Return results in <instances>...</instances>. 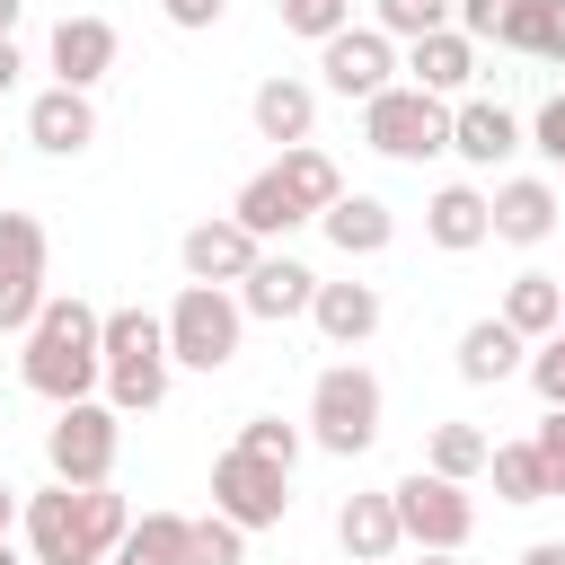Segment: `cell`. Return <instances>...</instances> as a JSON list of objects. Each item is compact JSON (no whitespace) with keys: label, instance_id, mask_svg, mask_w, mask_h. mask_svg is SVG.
<instances>
[{"label":"cell","instance_id":"obj_1","mask_svg":"<svg viewBox=\"0 0 565 565\" xmlns=\"http://www.w3.org/2000/svg\"><path fill=\"white\" fill-rule=\"evenodd\" d=\"M106 309H88L79 291H53L35 309V327L18 335V380L44 397V406H79V397H106Z\"/></svg>","mask_w":565,"mask_h":565},{"label":"cell","instance_id":"obj_2","mask_svg":"<svg viewBox=\"0 0 565 565\" xmlns=\"http://www.w3.org/2000/svg\"><path fill=\"white\" fill-rule=\"evenodd\" d=\"M106 406L115 415H150L159 397H168V380H177V362H168V318L159 309H106Z\"/></svg>","mask_w":565,"mask_h":565},{"label":"cell","instance_id":"obj_3","mask_svg":"<svg viewBox=\"0 0 565 565\" xmlns=\"http://www.w3.org/2000/svg\"><path fill=\"white\" fill-rule=\"evenodd\" d=\"M380 415H388L380 371H362V362H327V371L309 380V441H318L327 459H362V450L380 441Z\"/></svg>","mask_w":565,"mask_h":565},{"label":"cell","instance_id":"obj_4","mask_svg":"<svg viewBox=\"0 0 565 565\" xmlns=\"http://www.w3.org/2000/svg\"><path fill=\"white\" fill-rule=\"evenodd\" d=\"M159 318H168V362H177V371H230L238 344H247V309H238V291H221V282H185Z\"/></svg>","mask_w":565,"mask_h":565},{"label":"cell","instance_id":"obj_5","mask_svg":"<svg viewBox=\"0 0 565 565\" xmlns=\"http://www.w3.org/2000/svg\"><path fill=\"white\" fill-rule=\"evenodd\" d=\"M362 141H371L380 159H397V168H424V159L450 150V97L397 79V88H380V97L362 106Z\"/></svg>","mask_w":565,"mask_h":565},{"label":"cell","instance_id":"obj_6","mask_svg":"<svg viewBox=\"0 0 565 565\" xmlns=\"http://www.w3.org/2000/svg\"><path fill=\"white\" fill-rule=\"evenodd\" d=\"M115 459H124V415H115L106 397L53 406V424H44V468H53V486H115Z\"/></svg>","mask_w":565,"mask_h":565},{"label":"cell","instance_id":"obj_7","mask_svg":"<svg viewBox=\"0 0 565 565\" xmlns=\"http://www.w3.org/2000/svg\"><path fill=\"white\" fill-rule=\"evenodd\" d=\"M388 494H397V530H406V547H424V556H459V547L477 539V494H468V486H450V477H433V468H406Z\"/></svg>","mask_w":565,"mask_h":565},{"label":"cell","instance_id":"obj_8","mask_svg":"<svg viewBox=\"0 0 565 565\" xmlns=\"http://www.w3.org/2000/svg\"><path fill=\"white\" fill-rule=\"evenodd\" d=\"M397 71H406V53H397V35H380V26H344V35L318 44V88L344 97V106H371L380 88H397Z\"/></svg>","mask_w":565,"mask_h":565},{"label":"cell","instance_id":"obj_9","mask_svg":"<svg viewBox=\"0 0 565 565\" xmlns=\"http://www.w3.org/2000/svg\"><path fill=\"white\" fill-rule=\"evenodd\" d=\"M212 512L221 521H238V530H274L282 512H291V468H274V459H256V450H221L212 459Z\"/></svg>","mask_w":565,"mask_h":565},{"label":"cell","instance_id":"obj_10","mask_svg":"<svg viewBox=\"0 0 565 565\" xmlns=\"http://www.w3.org/2000/svg\"><path fill=\"white\" fill-rule=\"evenodd\" d=\"M44 221L35 212H0V335H26L35 309L53 300L44 291Z\"/></svg>","mask_w":565,"mask_h":565},{"label":"cell","instance_id":"obj_11","mask_svg":"<svg viewBox=\"0 0 565 565\" xmlns=\"http://www.w3.org/2000/svg\"><path fill=\"white\" fill-rule=\"evenodd\" d=\"M256 256H265V247H256V238H247L230 212H221V221H194V230L177 238V265H185V282H221V291H238V282L256 274Z\"/></svg>","mask_w":565,"mask_h":565},{"label":"cell","instance_id":"obj_12","mask_svg":"<svg viewBox=\"0 0 565 565\" xmlns=\"http://www.w3.org/2000/svg\"><path fill=\"white\" fill-rule=\"evenodd\" d=\"M115 26L106 18H53V35H44V71H53V88H97L106 71H115Z\"/></svg>","mask_w":565,"mask_h":565},{"label":"cell","instance_id":"obj_13","mask_svg":"<svg viewBox=\"0 0 565 565\" xmlns=\"http://www.w3.org/2000/svg\"><path fill=\"white\" fill-rule=\"evenodd\" d=\"M450 150H459L468 168H503L512 150H530V124H521L503 97H459V106H450Z\"/></svg>","mask_w":565,"mask_h":565},{"label":"cell","instance_id":"obj_14","mask_svg":"<svg viewBox=\"0 0 565 565\" xmlns=\"http://www.w3.org/2000/svg\"><path fill=\"white\" fill-rule=\"evenodd\" d=\"M247 124H256V141H274V150H300V141L318 132V79H291V71L256 79V97H247Z\"/></svg>","mask_w":565,"mask_h":565},{"label":"cell","instance_id":"obj_15","mask_svg":"<svg viewBox=\"0 0 565 565\" xmlns=\"http://www.w3.org/2000/svg\"><path fill=\"white\" fill-rule=\"evenodd\" d=\"M309 300H318V274H309L300 256H282V247H265V256H256V274L238 282V309H247V318H265V327L309 318Z\"/></svg>","mask_w":565,"mask_h":565},{"label":"cell","instance_id":"obj_16","mask_svg":"<svg viewBox=\"0 0 565 565\" xmlns=\"http://www.w3.org/2000/svg\"><path fill=\"white\" fill-rule=\"evenodd\" d=\"M450 362H459V380H468V388H503V380H521V371H530V335H512V327L486 309V318H468V327H459Z\"/></svg>","mask_w":565,"mask_h":565},{"label":"cell","instance_id":"obj_17","mask_svg":"<svg viewBox=\"0 0 565 565\" xmlns=\"http://www.w3.org/2000/svg\"><path fill=\"white\" fill-rule=\"evenodd\" d=\"M26 141H35L44 159H79V150L97 141L88 88H35V97H26Z\"/></svg>","mask_w":565,"mask_h":565},{"label":"cell","instance_id":"obj_18","mask_svg":"<svg viewBox=\"0 0 565 565\" xmlns=\"http://www.w3.org/2000/svg\"><path fill=\"white\" fill-rule=\"evenodd\" d=\"M380 318H388L380 282H318V300H309V327H318L335 353H362V344L380 335Z\"/></svg>","mask_w":565,"mask_h":565},{"label":"cell","instance_id":"obj_19","mask_svg":"<svg viewBox=\"0 0 565 565\" xmlns=\"http://www.w3.org/2000/svg\"><path fill=\"white\" fill-rule=\"evenodd\" d=\"M230 221H238L256 247H282L291 230H309V212H300V194L282 185V168H256V177L230 194Z\"/></svg>","mask_w":565,"mask_h":565},{"label":"cell","instance_id":"obj_20","mask_svg":"<svg viewBox=\"0 0 565 565\" xmlns=\"http://www.w3.org/2000/svg\"><path fill=\"white\" fill-rule=\"evenodd\" d=\"M424 238H433L441 256L486 247V238H494V194H486V185H433V203H424Z\"/></svg>","mask_w":565,"mask_h":565},{"label":"cell","instance_id":"obj_21","mask_svg":"<svg viewBox=\"0 0 565 565\" xmlns=\"http://www.w3.org/2000/svg\"><path fill=\"white\" fill-rule=\"evenodd\" d=\"M18 530H26L35 565H79V486H35L26 512H18Z\"/></svg>","mask_w":565,"mask_h":565},{"label":"cell","instance_id":"obj_22","mask_svg":"<svg viewBox=\"0 0 565 565\" xmlns=\"http://www.w3.org/2000/svg\"><path fill=\"white\" fill-rule=\"evenodd\" d=\"M486 194H494V238L503 247H547L556 238V185L547 177H503Z\"/></svg>","mask_w":565,"mask_h":565},{"label":"cell","instance_id":"obj_23","mask_svg":"<svg viewBox=\"0 0 565 565\" xmlns=\"http://www.w3.org/2000/svg\"><path fill=\"white\" fill-rule=\"evenodd\" d=\"M318 230H327V247H335L344 265H371V256H388L397 212H388L380 194H353V185H344V203H335V212H318Z\"/></svg>","mask_w":565,"mask_h":565},{"label":"cell","instance_id":"obj_24","mask_svg":"<svg viewBox=\"0 0 565 565\" xmlns=\"http://www.w3.org/2000/svg\"><path fill=\"white\" fill-rule=\"evenodd\" d=\"M335 547H344L353 565H388V556L406 547L397 494H344V503H335Z\"/></svg>","mask_w":565,"mask_h":565},{"label":"cell","instance_id":"obj_25","mask_svg":"<svg viewBox=\"0 0 565 565\" xmlns=\"http://www.w3.org/2000/svg\"><path fill=\"white\" fill-rule=\"evenodd\" d=\"M406 79L459 106V97H468V79H477V44H468L459 26H433V35H415V44H406Z\"/></svg>","mask_w":565,"mask_h":565},{"label":"cell","instance_id":"obj_26","mask_svg":"<svg viewBox=\"0 0 565 565\" xmlns=\"http://www.w3.org/2000/svg\"><path fill=\"white\" fill-rule=\"evenodd\" d=\"M494 318H503L512 335L547 344V335L565 327V274H539V265H530V274H512V282H503V309H494Z\"/></svg>","mask_w":565,"mask_h":565},{"label":"cell","instance_id":"obj_27","mask_svg":"<svg viewBox=\"0 0 565 565\" xmlns=\"http://www.w3.org/2000/svg\"><path fill=\"white\" fill-rule=\"evenodd\" d=\"M124 530H132V503L115 486H79V565H115Z\"/></svg>","mask_w":565,"mask_h":565},{"label":"cell","instance_id":"obj_28","mask_svg":"<svg viewBox=\"0 0 565 565\" xmlns=\"http://www.w3.org/2000/svg\"><path fill=\"white\" fill-rule=\"evenodd\" d=\"M274 168H282V185H291V194H300V212H309V221H318V212H335V203H344V168H335V159H327V150H318V141H300V150H282V159H274Z\"/></svg>","mask_w":565,"mask_h":565},{"label":"cell","instance_id":"obj_29","mask_svg":"<svg viewBox=\"0 0 565 565\" xmlns=\"http://www.w3.org/2000/svg\"><path fill=\"white\" fill-rule=\"evenodd\" d=\"M486 459H494V433H477V424H433V441H424V468L450 486L486 477Z\"/></svg>","mask_w":565,"mask_h":565},{"label":"cell","instance_id":"obj_30","mask_svg":"<svg viewBox=\"0 0 565 565\" xmlns=\"http://www.w3.org/2000/svg\"><path fill=\"white\" fill-rule=\"evenodd\" d=\"M486 477H494V494L503 503H556V486H547V468H539V450L530 441H494V459H486Z\"/></svg>","mask_w":565,"mask_h":565},{"label":"cell","instance_id":"obj_31","mask_svg":"<svg viewBox=\"0 0 565 565\" xmlns=\"http://www.w3.org/2000/svg\"><path fill=\"white\" fill-rule=\"evenodd\" d=\"M494 44L539 53V62H565V0H521V9L503 18V35H494Z\"/></svg>","mask_w":565,"mask_h":565},{"label":"cell","instance_id":"obj_32","mask_svg":"<svg viewBox=\"0 0 565 565\" xmlns=\"http://www.w3.org/2000/svg\"><path fill=\"white\" fill-rule=\"evenodd\" d=\"M115 565H185V512H141L124 530Z\"/></svg>","mask_w":565,"mask_h":565},{"label":"cell","instance_id":"obj_33","mask_svg":"<svg viewBox=\"0 0 565 565\" xmlns=\"http://www.w3.org/2000/svg\"><path fill=\"white\" fill-rule=\"evenodd\" d=\"M185 565H247V530H238V521H221V512L185 521Z\"/></svg>","mask_w":565,"mask_h":565},{"label":"cell","instance_id":"obj_34","mask_svg":"<svg viewBox=\"0 0 565 565\" xmlns=\"http://www.w3.org/2000/svg\"><path fill=\"white\" fill-rule=\"evenodd\" d=\"M238 450H256V459H274V468H300L309 433H300V424H282V415H247V424H238Z\"/></svg>","mask_w":565,"mask_h":565},{"label":"cell","instance_id":"obj_35","mask_svg":"<svg viewBox=\"0 0 565 565\" xmlns=\"http://www.w3.org/2000/svg\"><path fill=\"white\" fill-rule=\"evenodd\" d=\"M274 9H282V26L309 35V44H327V35L353 26V0H274Z\"/></svg>","mask_w":565,"mask_h":565},{"label":"cell","instance_id":"obj_36","mask_svg":"<svg viewBox=\"0 0 565 565\" xmlns=\"http://www.w3.org/2000/svg\"><path fill=\"white\" fill-rule=\"evenodd\" d=\"M530 388H539V406H565V327L547 335V344H530V371H521Z\"/></svg>","mask_w":565,"mask_h":565},{"label":"cell","instance_id":"obj_37","mask_svg":"<svg viewBox=\"0 0 565 565\" xmlns=\"http://www.w3.org/2000/svg\"><path fill=\"white\" fill-rule=\"evenodd\" d=\"M530 150L565 177V88H556V97H539V115H530Z\"/></svg>","mask_w":565,"mask_h":565},{"label":"cell","instance_id":"obj_38","mask_svg":"<svg viewBox=\"0 0 565 565\" xmlns=\"http://www.w3.org/2000/svg\"><path fill=\"white\" fill-rule=\"evenodd\" d=\"M512 9H521V0H450V26H459L468 44H486V35H503Z\"/></svg>","mask_w":565,"mask_h":565},{"label":"cell","instance_id":"obj_39","mask_svg":"<svg viewBox=\"0 0 565 565\" xmlns=\"http://www.w3.org/2000/svg\"><path fill=\"white\" fill-rule=\"evenodd\" d=\"M530 450H539V468H547V486L565 494V406H547V415L530 424Z\"/></svg>","mask_w":565,"mask_h":565},{"label":"cell","instance_id":"obj_40","mask_svg":"<svg viewBox=\"0 0 565 565\" xmlns=\"http://www.w3.org/2000/svg\"><path fill=\"white\" fill-rule=\"evenodd\" d=\"M159 9H168V26L203 35V26H221V9H230V0H159Z\"/></svg>","mask_w":565,"mask_h":565},{"label":"cell","instance_id":"obj_41","mask_svg":"<svg viewBox=\"0 0 565 565\" xmlns=\"http://www.w3.org/2000/svg\"><path fill=\"white\" fill-rule=\"evenodd\" d=\"M512 565H565V539H530V547H521Z\"/></svg>","mask_w":565,"mask_h":565},{"label":"cell","instance_id":"obj_42","mask_svg":"<svg viewBox=\"0 0 565 565\" xmlns=\"http://www.w3.org/2000/svg\"><path fill=\"white\" fill-rule=\"evenodd\" d=\"M18 512H26V494H18V486H9V477H0V539H9V530H18Z\"/></svg>","mask_w":565,"mask_h":565},{"label":"cell","instance_id":"obj_43","mask_svg":"<svg viewBox=\"0 0 565 565\" xmlns=\"http://www.w3.org/2000/svg\"><path fill=\"white\" fill-rule=\"evenodd\" d=\"M18 71H26V62H18V44H0V97L18 88Z\"/></svg>","mask_w":565,"mask_h":565},{"label":"cell","instance_id":"obj_44","mask_svg":"<svg viewBox=\"0 0 565 565\" xmlns=\"http://www.w3.org/2000/svg\"><path fill=\"white\" fill-rule=\"evenodd\" d=\"M18 18H26V0H0V44H18Z\"/></svg>","mask_w":565,"mask_h":565},{"label":"cell","instance_id":"obj_45","mask_svg":"<svg viewBox=\"0 0 565 565\" xmlns=\"http://www.w3.org/2000/svg\"><path fill=\"white\" fill-rule=\"evenodd\" d=\"M0 565H35V556H18V547H9V539H0Z\"/></svg>","mask_w":565,"mask_h":565},{"label":"cell","instance_id":"obj_46","mask_svg":"<svg viewBox=\"0 0 565 565\" xmlns=\"http://www.w3.org/2000/svg\"><path fill=\"white\" fill-rule=\"evenodd\" d=\"M424 565H459V556H424Z\"/></svg>","mask_w":565,"mask_h":565},{"label":"cell","instance_id":"obj_47","mask_svg":"<svg viewBox=\"0 0 565 565\" xmlns=\"http://www.w3.org/2000/svg\"><path fill=\"white\" fill-rule=\"evenodd\" d=\"M433 9H450V0H433Z\"/></svg>","mask_w":565,"mask_h":565}]
</instances>
